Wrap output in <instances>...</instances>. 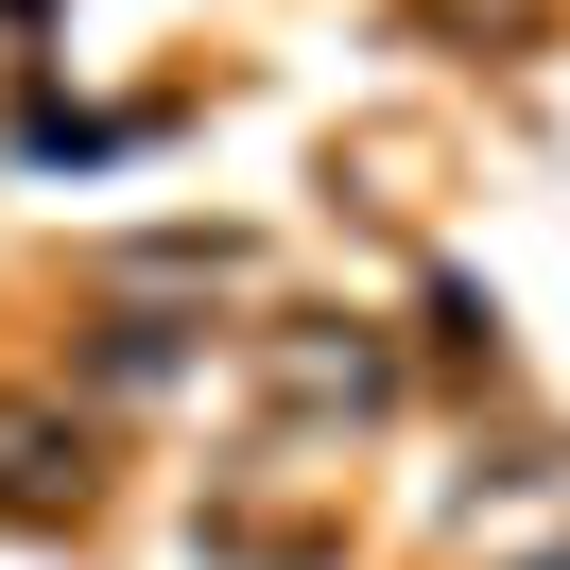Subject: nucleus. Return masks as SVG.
Returning a JSON list of instances; mask_svg holds the SVG:
<instances>
[{"mask_svg": "<svg viewBox=\"0 0 570 570\" xmlns=\"http://www.w3.org/2000/svg\"><path fill=\"white\" fill-rule=\"evenodd\" d=\"M0 501H18V519L87 501V432H70V415H36V397H0Z\"/></svg>", "mask_w": 570, "mask_h": 570, "instance_id": "1", "label": "nucleus"}]
</instances>
